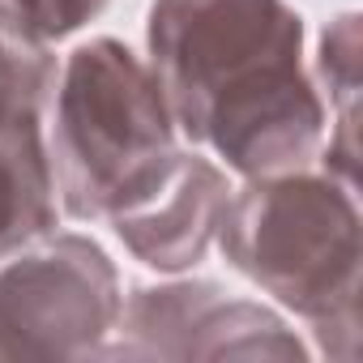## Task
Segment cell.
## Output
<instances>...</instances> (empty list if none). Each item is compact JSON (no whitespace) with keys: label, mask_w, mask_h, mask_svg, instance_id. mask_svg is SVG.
<instances>
[{"label":"cell","mask_w":363,"mask_h":363,"mask_svg":"<svg viewBox=\"0 0 363 363\" xmlns=\"http://www.w3.org/2000/svg\"><path fill=\"white\" fill-rule=\"evenodd\" d=\"M227 240L240 269L265 286L291 261V274L278 286L282 299L316 308V299L333 295V261L354 265V210L316 179H286L235 206Z\"/></svg>","instance_id":"3957f363"},{"label":"cell","mask_w":363,"mask_h":363,"mask_svg":"<svg viewBox=\"0 0 363 363\" xmlns=\"http://www.w3.org/2000/svg\"><path fill=\"white\" fill-rule=\"evenodd\" d=\"M0 5L22 39H48L82 26L90 13H99L103 0H0Z\"/></svg>","instance_id":"5b68a950"},{"label":"cell","mask_w":363,"mask_h":363,"mask_svg":"<svg viewBox=\"0 0 363 363\" xmlns=\"http://www.w3.org/2000/svg\"><path fill=\"white\" fill-rule=\"evenodd\" d=\"M35 99L39 94L26 90L0 94V252L52 223V179L39 150Z\"/></svg>","instance_id":"277c9868"},{"label":"cell","mask_w":363,"mask_h":363,"mask_svg":"<svg viewBox=\"0 0 363 363\" xmlns=\"http://www.w3.org/2000/svg\"><path fill=\"white\" fill-rule=\"evenodd\" d=\"M154 65L184 124L235 167L265 171L316 141L320 111L299 77V18L282 0H162Z\"/></svg>","instance_id":"6da1fadb"},{"label":"cell","mask_w":363,"mask_h":363,"mask_svg":"<svg viewBox=\"0 0 363 363\" xmlns=\"http://www.w3.org/2000/svg\"><path fill=\"white\" fill-rule=\"evenodd\" d=\"M60 162L77 214L111 210L116 223L175 184L184 158L171 145L158 86L111 39L82 48L60 99Z\"/></svg>","instance_id":"7a4b0ae2"}]
</instances>
